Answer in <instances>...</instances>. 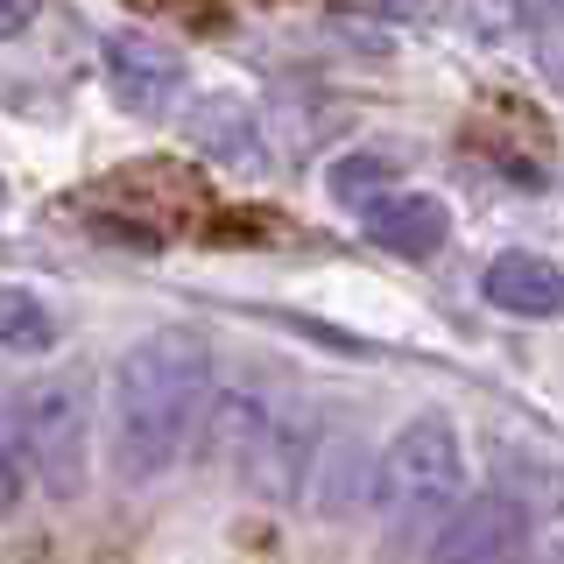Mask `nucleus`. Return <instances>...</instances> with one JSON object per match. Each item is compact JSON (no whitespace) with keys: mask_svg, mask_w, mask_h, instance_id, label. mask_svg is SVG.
<instances>
[{"mask_svg":"<svg viewBox=\"0 0 564 564\" xmlns=\"http://www.w3.org/2000/svg\"><path fill=\"white\" fill-rule=\"evenodd\" d=\"M311 487H317V508H325V516H346L352 501H375V458L360 445H317Z\"/></svg>","mask_w":564,"mask_h":564,"instance_id":"9d476101","label":"nucleus"},{"mask_svg":"<svg viewBox=\"0 0 564 564\" xmlns=\"http://www.w3.org/2000/svg\"><path fill=\"white\" fill-rule=\"evenodd\" d=\"M43 14V0H0V43H14V35H29V22Z\"/></svg>","mask_w":564,"mask_h":564,"instance_id":"4468645a","label":"nucleus"},{"mask_svg":"<svg viewBox=\"0 0 564 564\" xmlns=\"http://www.w3.org/2000/svg\"><path fill=\"white\" fill-rule=\"evenodd\" d=\"M480 296L508 317H557L564 311V269L543 261V254H529V247H508V254L487 261Z\"/></svg>","mask_w":564,"mask_h":564,"instance_id":"1a4fd4ad","label":"nucleus"},{"mask_svg":"<svg viewBox=\"0 0 564 564\" xmlns=\"http://www.w3.org/2000/svg\"><path fill=\"white\" fill-rule=\"evenodd\" d=\"M529 529H536V516H529L516 494H501V487L466 494V501L437 522L431 564H522L529 557Z\"/></svg>","mask_w":564,"mask_h":564,"instance_id":"39448f33","label":"nucleus"},{"mask_svg":"<svg viewBox=\"0 0 564 564\" xmlns=\"http://www.w3.org/2000/svg\"><path fill=\"white\" fill-rule=\"evenodd\" d=\"M106 85L134 120H163L184 99V57L155 35H113L106 43Z\"/></svg>","mask_w":564,"mask_h":564,"instance_id":"423d86ee","label":"nucleus"},{"mask_svg":"<svg viewBox=\"0 0 564 564\" xmlns=\"http://www.w3.org/2000/svg\"><path fill=\"white\" fill-rule=\"evenodd\" d=\"M466 501V445L445 416H410L375 458V508L388 529H431Z\"/></svg>","mask_w":564,"mask_h":564,"instance_id":"7ed1b4c3","label":"nucleus"},{"mask_svg":"<svg viewBox=\"0 0 564 564\" xmlns=\"http://www.w3.org/2000/svg\"><path fill=\"white\" fill-rule=\"evenodd\" d=\"M381 184H395V170H388L381 155H346V163L332 170V198H339V205H360V212L375 205V198H388Z\"/></svg>","mask_w":564,"mask_h":564,"instance_id":"ddd939ff","label":"nucleus"},{"mask_svg":"<svg viewBox=\"0 0 564 564\" xmlns=\"http://www.w3.org/2000/svg\"><path fill=\"white\" fill-rule=\"evenodd\" d=\"M205 458L240 480L254 501H296L311 487V458H317V437L296 410L269 402L261 388H240V395H212L205 410Z\"/></svg>","mask_w":564,"mask_h":564,"instance_id":"f03ea898","label":"nucleus"},{"mask_svg":"<svg viewBox=\"0 0 564 564\" xmlns=\"http://www.w3.org/2000/svg\"><path fill=\"white\" fill-rule=\"evenodd\" d=\"M212 410V346L184 325L128 346L113 375V473L128 487H155L184 466Z\"/></svg>","mask_w":564,"mask_h":564,"instance_id":"f257e3e1","label":"nucleus"},{"mask_svg":"<svg viewBox=\"0 0 564 564\" xmlns=\"http://www.w3.org/2000/svg\"><path fill=\"white\" fill-rule=\"evenodd\" d=\"M0 346L8 352H50L57 346V317L35 290H0Z\"/></svg>","mask_w":564,"mask_h":564,"instance_id":"9b49d317","label":"nucleus"},{"mask_svg":"<svg viewBox=\"0 0 564 564\" xmlns=\"http://www.w3.org/2000/svg\"><path fill=\"white\" fill-rule=\"evenodd\" d=\"M543 564H564V543H551V551H543Z\"/></svg>","mask_w":564,"mask_h":564,"instance_id":"f3484780","label":"nucleus"},{"mask_svg":"<svg viewBox=\"0 0 564 564\" xmlns=\"http://www.w3.org/2000/svg\"><path fill=\"white\" fill-rule=\"evenodd\" d=\"M14 501H22V473H14V458L0 452V516H8Z\"/></svg>","mask_w":564,"mask_h":564,"instance_id":"2eb2a0df","label":"nucleus"},{"mask_svg":"<svg viewBox=\"0 0 564 564\" xmlns=\"http://www.w3.org/2000/svg\"><path fill=\"white\" fill-rule=\"evenodd\" d=\"M14 431H22V466L43 480V494H85V458H93V410H85V388L70 375L29 381L14 402Z\"/></svg>","mask_w":564,"mask_h":564,"instance_id":"20e7f679","label":"nucleus"},{"mask_svg":"<svg viewBox=\"0 0 564 564\" xmlns=\"http://www.w3.org/2000/svg\"><path fill=\"white\" fill-rule=\"evenodd\" d=\"M529 8H536V14H564V0H529Z\"/></svg>","mask_w":564,"mask_h":564,"instance_id":"dca6fc26","label":"nucleus"},{"mask_svg":"<svg viewBox=\"0 0 564 564\" xmlns=\"http://www.w3.org/2000/svg\"><path fill=\"white\" fill-rule=\"evenodd\" d=\"M184 128H191V141H198L212 163L247 170V176L269 170V149H261V113H254L240 93H205L198 106H191Z\"/></svg>","mask_w":564,"mask_h":564,"instance_id":"6e6552de","label":"nucleus"},{"mask_svg":"<svg viewBox=\"0 0 564 564\" xmlns=\"http://www.w3.org/2000/svg\"><path fill=\"white\" fill-rule=\"evenodd\" d=\"M494 487H501V494H516L529 516H557V508H564V473L551 466V458H508Z\"/></svg>","mask_w":564,"mask_h":564,"instance_id":"f8f14e48","label":"nucleus"},{"mask_svg":"<svg viewBox=\"0 0 564 564\" xmlns=\"http://www.w3.org/2000/svg\"><path fill=\"white\" fill-rule=\"evenodd\" d=\"M360 219H367V240L388 247V254H402V261H431L437 247L452 240V212H445V198H431V191H388Z\"/></svg>","mask_w":564,"mask_h":564,"instance_id":"0eeeda50","label":"nucleus"}]
</instances>
